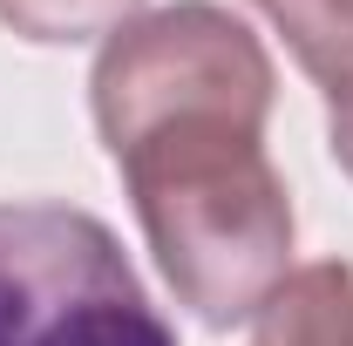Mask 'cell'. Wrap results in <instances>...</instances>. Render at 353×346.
Here are the masks:
<instances>
[{
    "label": "cell",
    "instance_id": "1",
    "mask_svg": "<svg viewBox=\"0 0 353 346\" xmlns=\"http://www.w3.org/2000/svg\"><path fill=\"white\" fill-rule=\"evenodd\" d=\"M109 156L176 305H190L204 326L259 319L292 272V197L265 156V109H170Z\"/></svg>",
    "mask_w": 353,
    "mask_h": 346
},
{
    "label": "cell",
    "instance_id": "2",
    "mask_svg": "<svg viewBox=\"0 0 353 346\" xmlns=\"http://www.w3.org/2000/svg\"><path fill=\"white\" fill-rule=\"evenodd\" d=\"M0 346H176V333L102 217L0 204Z\"/></svg>",
    "mask_w": 353,
    "mask_h": 346
},
{
    "label": "cell",
    "instance_id": "3",
    "mask_svg": "<svg viewBox=\"0 0 353 346\" xmlns=\"http://www.w3.org/2000/svg\"><path fill=\"white\" fill-rule=\"evenodd\" d=\"M272 88H279L272 54L238 14H224L218 0H176L157 14H136L130 28L102 41L88 68V109L102 150H116L123 136L170 109L231 102L272 116Z\"/></svg>",
    "mask_w": 353,
    "mask_h": 346
},
{
    "label": "cell",
    "instance_id": "4",
    "mask_svg": "<svg viewBox=\"0 0 353 346\" xmlns=\"http://www.w3.org/2000/svg\"><path fill=\"white\" fill-rule=\"evenodd\" d=\"M252 346H353V265L319 258L285 272L252 319Z\"/></svg>",
    "mask_w": 353,
    "mask_h": 346
},
{
    "label": "cell",
    "instance_id": "5",
    "mask_svg": "<svg viewBox=\"0 0 353 346\" xmlns=\"http://www.w3.org/2000/svg\"><path fill=\"white\" fill-rule=\"evenodd\" d=\"M292 61L319 88L353 82V0H265Z\"/></svg>",
    "mask_w": 353,
    "mask_h": 346
},
{
    "label": "cell",
    "instance_id": "6",
    "mask_svg": "<svg viewBox=\"0 0 353 346\" xmlns=\"http://www.w3.org/2000/svg\"><path fill=\"white\" fill-rule=\"evenodd\" d=\"M143 0H0V28L41 48H75V41H109L130 28Z\"/></svg>",
    "mask_w": 353,
    "mask_h": 346
},
{
    "label": "cell",
    "instance_id": "7",
    "mask_svg": "<svg viewBox=\"0 0 353 346\" xmlns=\"http://www.w3.org/2000/svg\"><path fill=\"white\" fill-rule=\"evenodd\" d=\"M326 143H333V163L353 176V82L326 88Z\"/></svg>",
    "mask_w": 353,
    "mask_h": 346
}]
</instances>
